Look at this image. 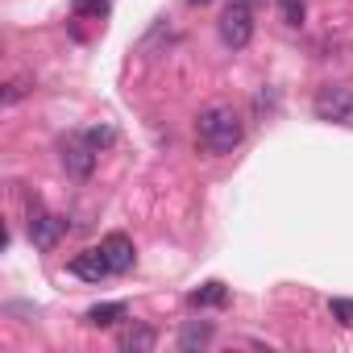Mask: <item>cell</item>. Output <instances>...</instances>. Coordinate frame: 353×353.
I'll return each instance as SVG.
<instances>
[{"label":"cell","mask_w":353,"mask_h":353,"mask_svg":"<svg viewBox=\"0 0 353 353\" xmlns=\"http://www.w3.org/2000/svg\"><path fill=\"white\" fill-rule=\"evenodd\" d=\"M196 137L208 154H233L245 137V121L233 104H208L196 121Z\"/></svg>","instance_id":"1"},{"label":"cell","mask_w":353,"mask_h":353,"mask_svg":"<svg viewBox=\"0 0 353 353\" xmlns=\"http://www.w3.org/2000/svg\"><path fill=\"white\" fill-rule=\"evenodd\" d=\"M216 30H221V42L229 50H245L250 38H254V9H250V0H233V5H225Z\"/></svg>","instance_id":"2"},{"label":"cell","mask_w":353,"mask_h":353,"mask_svg":"<svg viewBox=\"0 0 353 353\" xmlns=\"http://www.w3.org/2000/svg\"><path fill=\"white\" fill-rule=\"evenodd\" d=\"M63 233H67V221L54 216V212H46V208L34 200V204H30V241H34V250L50 254V250L63 241Z\"/></svg>","instance_id":"3"},{"label":"cell","mask_w":353,"mask_h":353,"mask_svg":"<svg viewBox=\"0 0 353 353\" xmlns=\"http://www.w3.org/2000/svg\"><path fill=\"white\" fill-rule=\"evenodd\" d=\"M316 117L320 121H336V125H353V88H341V83L320 88Z\"/></svg>","instance_id":"4"},{"label":"cell","mask_w":353,"mask_h":353,"mask_svg":"<svg viewBox=\"0 0 353 353\" xmlns=\"http://www.w3.org/2000/svg\"><path fill=\"white\" fill-rule=\"evenodd\" d=\"M71 274H75V279H83V283H100V279H108V274H112V266H108L104 250L96 245V250H83V254H75V258H71Z\"/></svg>","instance_id":"5"},{"label":"cell","mask_w":353,"mask_h":353,"mask_svg":"<svg viewBox=\"0 0 353 353\" xmlns=\"http://www.w3.org/2000/svg\"><path fill=\"white\" fill-rule=\"evenodd\" d=\"M100 250H104V258H108V266H112V274H125V270H133V241L125 237V233H108L104 241H100Z\"/></svg>","instance_id":"6"},{"label":"cell","mask_w":353,"mask_h":353,"mask_svg":"<svg viewBox=\"0 0 353 353\" xmlns=\"http://www.w3.org/2000/svg\"><path fill=\"white\" fill-rule=\"evenodd\" d=\"M96 154H100V150H92V145H88V141L79 137V141L63 145V166H67V170L75 174V179H88V174L96 170Z\"/></svg>","instance_id":"7"},{"label":"cell","mask_w":353,"mask_h":353,"mask_svg":"<svg viewBox=\"0 0 353 353\" xmlns=\"http://www.w3.org/2000/svg\"><path fill=\"white\" fill-rule=\"evenodd\" d=\"M129 316V307L121 303V299H112V303H96V307H88V324L92 328H108V324H117V320H125Z\"/></svg>","instance_id":"8"},{"label":"cell","mask_w":353,"mask_h":353,"mask_svg":"<svg viewBox=\"0 0 353 353\" xmlns=\"http://www.w3.org/2000/svg\"><path fill=\"white\" fill-rule=\"evenodd\" d=\"M125 353H150L154 349V328H145V324H133V328H125L121 332V341H117Z\"/></svg>","instance_id":"9"},{"label":"cell","mask_w":353,"mask_h":353,"mask_svg":"<svg viewBox=\"0 0 353 353\" xmlns=\"http://www.w3.org/2000/svg\"><path fill=\"white\" fill-rule=\"evenodd\" d=\"M188 299H192V307H221V303L229 299V287L212 279V283H204V287H196V291H192Z\"/></svg>","instance_id":"10"},{"label":"cell","mask_w":353,"mask_h":353,"mask_svg":"<svg viewBox=\"0 0 353 353\" xmlns=\"http://www.w3.org/2000/svg\"><path fill=\"white\" fill-rule=\"evenodd\" d=\"M208 341H212V324H208V320H192V324L179 332V349H183V353H192V349H204Z\"/></svg>","instance_id":"11"},{"label":"cell","mask_w":353,"mask_h":353,"mask_svg":"<svg viewBox=\"0 0 353 353\" xmlns=\"http://www.w3.org/2000/svg\"><path fill=\"white\" fill-rule=\"evenodd\" d=\"M279 13H283V21H287L291 30H299L303 17H307V5H303V0H279Z\"/></svg>","instance_id":"12"},{"label":"cell","mask_w":353,"mask_h":353,"mask_svg":"<svg viewBox=\"0 0 353 353\" xmlns=\"http://www.w3.org/2000/svg\"><path fill=\"white\" fill-rule=\"evenodd\" d=\"M328 312L341 328H353V299H328Z\"/></svg>","instance_id":"13"},{"label":"cell","mask_w":353,"mask_h":353,"mask_svg":"<svg viewBox=\"0 0 353 353\" xmlns=\"http://www.w3.org/2000/svg\"><path fill=\"white\" fill-rule=\"evenodd\" d=\"M83 141H88L92 150H104V145H112V141H117V133H112L108 125H96V129H88V133H83Z\"/></svg>","instance_id":"14"},{"label":"cell","mask_w":353,"mask_h":353,"mask_svg":"<svg viewBox=\"0 0 353 353\" xmlns=\"http://www.w3.org/2000/svg\"><path fill=\"white\" fill-rule=\"evenodd\" d=\"M108 0H75V17H104Z\"/></svg>","instance_id":"15"},{"label":"cell","mask_w":353,"mask_h":353,"mask_svg":"<svg viewBox=\"0 0 353 353\" xmlns=\"http://www.w3.org/2000/svg\"><path fill=\"white\" fill-rule=\"evenodd\" d=\"M21 96H26V83L17 79V83H9V92H5V104H17Z\"/></svg>","instance_id":"16"},{"label":"cell","mask_w":353,"mask_h":353,"mask_svg":"<svg viewBox=\"0 0 353 353\" xmlns=\"http://www.w3.org/2000/svg\"><path fill=\"white\" fill-rule=\"evenodd\" d=\"M192 5H208V0H192Z\"/></svg>","instance_id":"17"}]
</instances>
